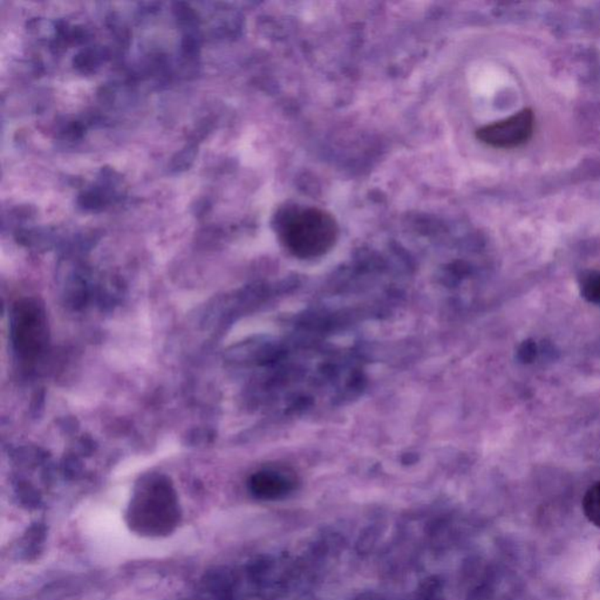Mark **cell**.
Wrapping results in <instances>:
<instances>
[{
  "instance_id": "6da1fadb",
  "label": "cell",
  "mask_w": 600,
  "mask_h": 600,
  "mask_svg": "<svg viewBox=\"0 0 600 600\" xmlns=\"http://www.w3.org/2000/svg\"><path fill=\"white\" fill-rule=\"evenodd\" d=\"M277 232L285 248L298 258L328 253L339 237V225L330 212L316 207L287 208L277 216Z\"/></svg>"
},
{
  "instance_id": "7a4b0ae2",
  "label": "cell",
  "mask_w": 600,
  "mask_h": 600,
  "mask_svg": "<svg viewBox=\"0 0 600 600\" xmlns=\"http://www.w3.org/2000/svg\"><path fill=\"white\" fill-rule=\"evenodd\" d=\"M179 497L164 476H150L135 490L127 511L128 525L147 537L167 536L180 523Z\"/></svg>"
},
{
  "instance_id": "3957f363",
  "label": "cell",
  "mask_w": 600,
  "mask_h": 600,
  "mask_svg": "<svg viewBox=\"0 0 600 600\" xmlns=\"http://www.w3.org/2000/svg\"><path fill=\"white\" fill-rule=\"evenodd\" d=\"M11 337L14 351L24 362H35L49 342L45 310L38 300L26 298L14 305L11 313Z\"/></svg>"
},
{
  "instance_id": "277c9868",
  "label": "cell",
  "mask_w": 600,
  "mask_h": 600,
  "mask_svg": "<svg viewBox=\"0 0 600 600\" xmlns=\"http://www.w3.org/2000/svg\"><path fill=\"white\" fill-rule=\"evenodd\" d=\"M534 127V113L530 109H523L512 116L484 126L477 131L476 136L482 143L493 148H517L530 140Z\"/></svg>"
},
{
  "instance_id": "5b68a950",
  "label": "cell",
  "mask_w": 600,
  "mask_h": 600,
  "mask_svg": "<svg viewBox=\"0 0 600 600\" xmlns=\"http://www.w3.org/2000/svg\"><path fill=\"white\" fill-rule=\"evenodd\" d=\"M292 486V481L282 472L264 470L251 477L250 489L260 498H275L287 493Z\"/></svg>"
},
{
  "instance_id": "8992f818",
  "label": "cell",
  "mask_w": 600,
  "mask_h": 600,
  "mask_svg": "<svg viewBox=\"0 0 600 600\" xmlns=\"http://www.w3.org/2000/svg\"><path fill=\"white\" fill-rule=\"evenodd\" d=\"M583 510L587 520L600 529V481L591 486L584 495Z\"/></svg>"
},
{
  "instance_id": "52a82bcc",
  "label": "cell",
  "mask_w": 600,
  "mask_h": 600,
  "mask_svg": "<svg viewBox=\"0 0 600 600\" xmlns=\"http://www.w3.org/2000/svg\"><path fill=\"white\" fill-rule=\"evenodd\" d=\"M582 294L590 303L600 305V273L587 277L582 287Z\"/></svg>"
}]
</instances>
